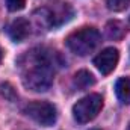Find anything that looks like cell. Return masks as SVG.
<instances>
[{"instance_id": "obj_1", "label": "cell", "mask_w": 130, "mask_h": 130, "mask_svg": "<svg viewBox=\"0 0 130 130\" xmlns=\"http://www.w3.org/2000/svg\"><path fill=\"white\" fill-rule=\"evenodd\" d=\"M30 68L27 67L26 73L23 74V85L35 92H42L47 91L53 82V70L45 59L44 55L36 53L32 56Z\"/></svg>"}, {"instance_id": "obj_2", "label": "cell", "mask_w": 130, "mask_h": 130, "mask_svg": "<svg viewBox=\"0 0 130 130\" xmlns=\"http://www.w3.org/2000/svg\"><path fill=\"white\" fill-rule=\"evenodd\" d=\"M100 42V32L94 27H83L80 30H76L67 38V45L68 48L79 55V56H86L91 53Z\"/></svg>"}, {"instance_id": "obj_3", "label": "cell", "mask_w": 130, "mask_h": 130, "mask_svg": "<svg viewBox=\"0 0 130 130\" xmlns=\"http://www.w3.org/2000/svg\"><path fill=\"white\" fill-rule=\"evenodd\" d=\"M103 107V98L100 94H89L80 98L73 106V117L77 123L85 124L92 121Z\"/></svg>"}, {"instance_id": "obj_4", "label": "cell", "mask_w": 130, "mask_h": 130, "mask_svg": "<svg viewBox=\"0 0 130 130\" xmlns=\"http://www.w3.org/2000/svg\"><path fill=\"white\" fill-rule=\"evenodd\" d=\"M24 113L32 118L35 123L44 126V127H50L56 123L58 113H56V107L48 103V101H32L24 107Z\"/></svg>"}, {"instance_id": "obj_5", "label": "cell", "mask_w": 130, "mask_h": 130, "mask_svg": "<svg viewBox=\"0 0 130 130\" xmlns=\"http://www.w3.org/2000/svg\"><path fill=\"white\" fill-rule=\"evenodd\" d=\"M118 59H120L118 50L113 47H109V48H104L101 53H98L94 58V65L101 74L107 76L115 70V67L118 64Z\"/></svg>"}, {"instance_id": "obj_6", "label": "cell", "mask_w": 130, "mask_h": 130, "mask_svg": "<svg viewBox=\"0 0 130 130\" xmlns=\"http://www.w3.org/2000/svg\"><path fill=\"white\" fill-rule=\"evenodd\" d=\"M29 33H30V24L26 18H17L8 27V35L14 42L24 41L29 36Z\"/></svg>"}, {"instance_id": "obj_7", "label": "cell", "mask_w": 130, "mask_h": 130, "mask_svg": "<svg viewBox=\"0 0 130 130\" xmlns=\"http://www.w3.org/2000/svg\"><path fill=\"white\" fill-rule=\"evenodd\" d=\"M115 92H117V97L121 103L130 104V77H123L117 82Z\"/></svg>"}, {"instance_id": "obj_8", "label": "cell", "mask_w": 130, "mask_h": 130, "mask_svg": "<svg viewBox=\"0 0 130 130\" xmlns=\"http://www.w3.org/2000/svg\"><path fill=\"white\" fill-rule=\"evenodd\" d=\"M94 83H95V79H94V76L89 71L82 70V71L76 73V76H74V85L79 89H86V88L92 86Z\"/></svg>"}, {"instance_id": "obj_9", "label": "cell", "mask_w": 130, "mask_h": 130, "mask_svg": "<svg viewBox=\"0 0 130 130\" xmlns=\"http://www.w3.org/2000/svg\"><path fill=\"white\" fill-rule=\"evenodd\" d=\"M104 2H106V6L113 12L124 11L130 5V0H104Z\"/></svg>"}, {"instance_id": "obj_10", "label": "cell", "mask_w": 130, "mask_h": 130, "mask_svg": "<svg viewBox=\"0 0 130 130\" xmlns=\"http://www.w3.org/2000/svg\"><path fill=\"white\" fill-rule=\"evenodd\" d=\"M26 5V0H6V6L11 12H17L21 11Z\"/></svg>"}, {"instance_id": "obj_11", "label": "cell", "mask_w": 130, "mask_h": 130, "mask_svg": "<svg viewBox=\"0 0 130 130\" xmlns=\"http://www.w3.org/2000/svg\"><path fill=\"white\" fill-rule=\"evenodd\" d=\"M2 94H3L6 98L12 100V97L9 95V94H12V95H14V89H12V86H11V85H8V83H6V85H2Z\"/></svg>"}, {"instance_id": "obj_12", "label": "cell", "mask_w": 130, "mask_h": 130, "mask_svg": "<svg viewBox=\"0 0 130 130\" xmlns=\"http://www.w3.org/2000/svg\"><path fill=\"white\" fill-rule=\"evenodd\" d=\"M2 58H3V52H2V48H0V61H2Z\"/></svg>"}, {"instance_id": "obj_13", "label": "cell", "mask_w": 130, "mask_h": 130, "mask_svg": "<svg viewBox=\"0 0 130 130\" xmlns=\"http://www.w3.org/2000/svg\"><path fill=\"white\" fill-rule=\"evenodd\" d=\"M92 130H97V129H92Z\"/></svg>"}]
</instances>
